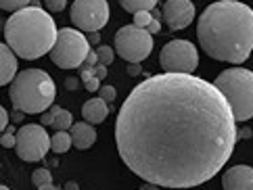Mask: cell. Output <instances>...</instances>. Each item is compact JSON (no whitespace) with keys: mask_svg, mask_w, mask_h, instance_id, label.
<instances>
[{"mask_svg":"<svg viewBox=\"0 0 253 190\" xmlns=\"http://www.w3.org/2000/svg\"><path fill=\"white\" fill-rule=\"evenodd\" d=\"M50 144H52V151L55 152H67L71 149V144H74V138H71V134L67 130H59L55 136L50 138Z\"/></svg>","mask_w":253,"mask_h":190,"instance_id":"2e32d148","label":"cell"},{"mask_svg":"<svg viewBox=\"0 0 253 190\" xmlns=\"http://www.w3.org/2000/svg\"><path fill=\"white\" fill-rule=\"evenodd\" d=\"M17 77V54L8 44H0V86L13 84Z\"/></svg>","mask_w":253,"mask_h":190,"instance_id":"4fadbf2b","label":"cell"},{"mask_svg":"<svg viewBox=\"0 0 253 190\" xmlns=\"http://www.w3.org/2000/svg\"><path fill=\"white\" fill-rule=\"evenodd\" d=\"M82 115H84V121L88 123H103L109 115V103L105 98L96 96V98H90L82 105Z\"/></svg>","mask_w":253,"mask_h":190,"instance_id":"5bb4252c","label":"cell"},{"mask_svg":"<svg viewBox=\"0 0 253 190\" xmlns=\"http://www.w3.org/2000/svg\"><path fill=\"white\" fill-rule=\"evenodd\" d=\"M142 74V67H140V63H128V76L132 77H136Z\"/></svg>","mask_w":253,"mask_h":190,"instance_id":"f1b7e54d","label":"cell"},{"mask_svg":"<svg viewBox=\"0 0 253 190\" xmlns=\"http://www.w3.org/2000/svg\"><path fill=\"white\" fill-rule=\"evenodd\" d=\"M71 138H74V147L80 151L90 149L96 142V130L92 128V123L80 121L71 125Z\"/></svg>","mask_w":253,"mask_h":190,"instance_id":"9a60e30c","label":"cell"},{"mask_svg":"<svg viewBox=\"0 0 253 190\" xmlns=\"http://www.w3.org/2000/svg\"><path fill=\"white\" fill-rule=\"evenodd\" d=\"M147 32H149L151 36H153V34H159V32H161V23H159V19H155V17H153V21L149 23Z\"/></svg>","mask_w":253,"mask_h":190,"instance_id":"4dcf8cb0","label":"cell"},{"mask_svg":"<svg viewBox=\"0 0 253 190\" xmlns=\"http://www.w3.org/2000/svg\"><path fill=\"white\" fill-rule=\"evenodd\" d=\"M32 182L34 186H46V184H52V176H50V171L48 169H36L34 174H32Z\"/></svg>","mask_w":253,"mask_h":190,"instance_id":"d6986e66","label":"cell"},{"mask_svg":"<svg viewBox=\"0 0 253 190\" xmlns=\"http://www.w3.org/2000/svg\"><path fill=\"white\" fill-rule=\"evenodd\" d=\"M237 117L215 84L193 74L142 79L117 113L115 144L140 180L164 188L210 182L232 157Z\"/></svg>","mask_w":253,"mask_h":190,"instance_id":"6da1fadb","label":"cell"},{"mask_svg":"<svg viewBox=\"0 0 253 190\" xmlns=\"http://www.w3.org/2000/svg\"><path fill=\"white\" fill-rule=\"evenodd\" d=\"M65 190H78V184H74V182H67V184H65Z\"/></svg>","mask_w":253,"mask_h":190,"instance_id":"f35d334b","label":"cell"},{"mask_svg":"<svg viewBox=\"0 0 253 190\" xmlns=\"http://www.w3.org/2000/svg\"><path fill=\"white\" fill-rule=\"evenodd\" d=\"M32 2V0H0V6H2V11H11V13H17L25 8Z\"/></svg>","mask_w":253,"mask_h":190,"instance_id":"7402d4cb","label":"cell"},{"mask_svg":"<svg viewBox=\"0 0 253 190\" xmlns=\"http://www.w3.org/2000/svg\"><path fill=\"white\" fill-rule=\"evenodd\" d=\"M52 149L50 136L40 123H28L17 132V147L15 152L17 157L23 161H40L46 157V152Z\"/></svg>","mask_w":253,"mask_h":190,"instance_id":"30bf717a","label":"cell"},{"mask_svg":"<svg viewBox=\"0 0 253 190\" xmlns=\"http://www.w3.org/2000/svg\"><path fill=\"white\" fill-rule=\"evenodd\" d=\"M90 54V42L80 30L63 27L59 30V38L55 48L50 52V59L61 69H76L86 63Z\"/></svg>","mask_w":253,"mask_h":190,"instance_id":"8992f818","label":"cell"},{"mask_svg":"<svg viewBox=\"0 0 253 190\" xmlns=\"http://www.w3.org/2000/svg\"><path fill=\"white\" fill-rule=\"evenodd\" d=\"M8 96L17 111H23L25 115H38L52 107L57 96V86L46 71L23 69L13 79Z\"/></svg>","mask_w":253,"mask_h":190,"instance_id":"277c9868","label":"cell"},{"mask_svg":"<svg viewBox=\"0 0 253 190\" xmlns=\"http://www.w3.org/2000/svg\"><path fill=\"white\" fill-rule=\"evenodd\" d=\"M82 79H84V86H86L88 92H98V90H101V79L96 77L92 67H88V69L82 71Z\"/></svg>","mask_w":253,"mask_h":190,"instance_id":"ac0fdd59","label":"cell"},{"mask_svg":"<svg viewBox=\"0 0 253 190\" xmlns=\"http://www.w3.org/2000/svg\"><path fill=\"white\" fill-rule=\"evenodd\" d=\"M84 65H86V69H88V67H96V65H98V54L90 50V54H88V59H86Z\"/></svg>","mask_w":253,"mask_h":190,"instance_id":"f546056e","label":"cell"},{"mask_svg":"<svg viewBox=\"0 0 253 190\" xmlns=\"http://www.w3.org/2000/svg\"><path fill=\"white\" fill-rule=\"evenodd\" d=\"M4 132H6V134H17V132H19V130H17V128H15V125H8V128H6ZM4 132H2V134H4Z\"/></svg>","mask_w":253,"mask_h":190,"instance_id":"74e56055","label":"cell"},{"mask_svg":"<svg viewBox=\"0 0 253 190\" xmlns=\"http://www.w3.org/2000/svg\"><path fill=\"white\" fill-rule=\"evenodd\" d=\"M78 86H80V81H78V79H74V77L65 79V88H67V90H76Z\"/></svg>","mask_w":253,"mask_h":190,"instance_id":"836d02e7","label":"cell"},{"mask_svg":"<svg viewBox=\"0 0 253 190\" xmlns=\"http://www.w3.org/2000/svg\"><path fill=\"white\" fill-rule=\"evenodd\" d=\"M0 190H11V188H6V186H4V184H2V188H0Z\"/></svg>","mask_w":253,"mask_h":190,"instance_id":"ab89813d","label":"cell"},{"mask_svg":"<svg viewBox=\"0 0 253 190\" xmlns=\"http://www.w3.org/2000/svg\"><path fill=\"white\" fill-rule=\"evenodd\" d=\"M151 21H153V13H151V11H140V13L134 15V25L144 27V30L149 27V23H151Z\"/></svg>","mask_w":253,"mask_h":190,"instance_id":"cb8c5ba5","label":"cell"},{"mask_svg":"<svg viewBox=\"0 0 253 190\" xmlns=\"http://www.w3.org/2000/svg\"><path fill=\"white\" fill-rule=\"evenodd\" d=\"M96 54H98V65H109V63H113L115 59V50L111 46H98L96 48Z\"/></svg>","mask_w":253,"mask_h":190,"instance_id":"ffe728a7","label":"cell"},{"mask_svg":"<svg viewBox=\"0 0 253 190\" xmlns=\"http://www.w3.org/2000/svg\"><path fill=\"white\" fill-rule=\"evenodd\" d=\"M23 115H25L23 111H17V109H15V115H13V121H21V119H23Z\"/></svg>","mask_w":253,"mask_h":190,"instance_id":"d590c367","label":"cell"},{"mask_svg":"<svg viewBox=\"0 0 253 190\" xmlns=\"http://www.w3.org/2000/svg\"><path fill=\"white\" fill-rule=\"evenodd\" d=\"M38 190H59V188H57L55 184H46V186H40Z\"/></svg>","mask_w":253,"mask_h":190,"instance_id":"8d00e7d4","label":"cell"},{"mask_svg":"<svg viewBox=\"0 0 253 190\" xmlns=\"http://www.w3.org/2000/svg\"><path fill=\"white\" fill-rule=\"evenodd\" d=\"M63 111V109L61 107H50L48 109V111H44L42 113V125H55V119H57V115Z\"/></svg>","mask_w":253,"mask_h":190,"instance_id":"603a6c76","label":"cell"},{"mask_svg":"<svg viewBox=\"0 0 253 190\" xmlns=\"http://www.w3.org/2000/svg\"><path fill=\"white\" fill-rule=\"evenodd\" d=\"M71 23L82 32H98L109 23V2L107 0H74Z\"/></svg>","mask_w":253,"mask_h":190,"instance_id":"9c48e42d","label":"cell"},{"mask_svg":"<svg viewBox=\"0 0 253 190\" xmlns=\"http://www.w3.org/2000/svg\"><path fill=\"white\" fill-rule=\"evenodd\" d=\"M138 190H159V186H157V184H151V182H144Z\"/></svg>","mask_w":253,"mask_h":190,"instance_id":"e575fe53","label":"cell"},{"mask_svg":"<svg viewBox=\"0 0 253 190\" xmlns=\"http://www.w3.org/2000/svg\"><path fill=\"white\" fill-rule=\"evenodd\" d=\"M94 74H96L98 79H105V77H107V65H96Z\"/></svg>","mask_w":253,"mask_h":190,"instance_id":"1f68e13d","label":"cell"},{"mask_svg":"<svg viewBox=\"0 0 253 190\" xmlns=\"http://www.w3.org/2000/svg\"><path fill=\"white\" fill-rule=\"evenodd\" d=\"M120 4L128 13L136 15L140 11H153V8L157 6V0H120Z\"/></svg>","mask_w":253,"mask_h":190,"instance_id":"e0dca14e","label":"cell"},{"mask_svg":"<svg viewBox=\"0 0 253 190\" xmlns=\"http://www.w3.org/2000/svg\"><path fill=\"white\" fill-rule=\"evenodd\" d=\"M67 6V0H46V8L50 13H59Z\"/></svg>","mask_w":253,"mask_h":190,"instance_id":"484cf974","label":"cell"},{"mask_svg":"<svg viewBox=\"0 0 253 190\" xmlns=\"http://www.w3.org/2000/svg\"><path fill=\"white\" fill-rule=\"evenodd\" d=\"M59 38L55 19L38 4L13 13L4 23V40L21 59H40L52 52Z\"/></svg>","mask_w":253,"mask_h":190,"instance_id":"3957f363","label":"cell"},{"mask_svg":"<svg viewBox=\"0 0 253 190\" xmlns=\"http://www.w3.org/2000/svg\"><path fill=\"white\" fill-rule=\"evenodd\" d=\"M0 144H2L4 149H15V147H17V134H6V132H4Z\"/></svg>","mask_w":253,"mask_h":190,"instance_id":"4316f807","label":"cell"},{"mask_svg":"<svg viewBox=\"0 0 253 190\" xmlns=\"http://www.w3.org/2000/svg\"><path fill=\"white\" fill-rule=\"evenodd\" d=\"M98 96L105 98L107 103H113L117 98V90L113 86H101V90H98Z\"/></svg>","mask_w":253,"mask_h":190,"instance_id":"d4e9b609","label":"cell"},{"mask_svg":"<svg viewBox=\"0 0 253 190\" xmlns=\"http://www.w3.org/2000/svg\"><path fill=\"white\" fill-rule=\"evenodd\" d=\"M71 125H74V117H71V111H63L57 115V119H55V128L57 130H69Z\"/></svg>","mask_w":253,"mask_h":190,"instance_id":"44dd1931","label":"cell"},{"mask_svg":"<svg viewBox=\"0 0 253 190\" xmlns=\"http://www.w3.org/2000/svg\"><path fill=\"white\" fill-rule=\"evenodd\" d=\"M224 190H253V167L234 165L222 176Z\"/></svg>","mask_w":253,"mask_h":190,"instance_id":"7c38bea8","label":"cell"},{"mask_svg":"<svg viewBox=\"0 0 253 190\" xmlns=\"http://www.w3.org/2000/svg\"><path fill=\"white\" fill-rule=\"evenodd\" d=\"M164 74H195L199 67V52L188 40H171L159 52Z\"/></svg>","mask_w":253,"mask_h":190,"instance_id":"ba28073f","label":"cell"},{"mask_svg":"<svg viewBox=\"0 0 253 190\" xmlns=\"http://www.w3.org/2000/svg\"><path fill=\"white\" fill-rule=\"evenodd\" d=\"M88 42L90 44H98V42H101V34H98V32H90L88 34Z\"/></svg>","mask_w":253,"mask_h":190,"instance_id":"d6a6232c","label":"cell"},{"mask_svg":"<svg viewBox=\"0 0 253 190\" xmlns=\"http://www.w3.org/2000/svg\"><path fill=\"white\" fill-rule=\"evenodd\" d=\"M197 38L207 57L245 63L253 52V8L239 0H218L201 13Z\"/></svg>","mask_w":253,"mask_h":190,"instance_id":"7a4b0ae2","label":"cell"},{"mask_svg":"<svg viewBox=\"0 0 253 190\" xmlns=\"http://www.w3.org/2000/svg\"><path fill=\"white\" fill-rule=\"evenodd\" d=\"M8 128V111H6V109H4V105L2 107H0V130H6Z\"/></svg>","mask_w":253,"mask_h":190,"instance_id":"83f0119b","label":"cell"},{"mask_svg":"<svg viewBox=\"0 0 253 190\" xmlns=\"http://www.w3.org/2000/svg\"><path fill=\"white\" fill-rule=\"evenodd\" d=\"M164 21L169 25V30H184L195 19V4L193 0H166L164 4Z\"/></svg>","mask_w":253,"mask_h":190,"instance_id":"8fae6325","label":"cell"},{"mask_svg":"<svg viewBox=\"0 0 253 190\" xmlns=\"http://www.w3.org/2000/svg\"><path fill=\"white\" fill-rule=\"evenodd\" d=\"M213 84L228 101L237 121H249L253 117V71L243 67L224 69Z\"/></svg>","mask_w":253,"mask_h":190,"instance_id":"5b68a950","label":"cell"},{"mask_svg":"<svg viewBox=\"0 0 253 190\" xmlns=\"http://www.w3.org/2000/svg\"><path fill=\"white\" fill-rule=\"evenodd\" d=\"M115 52L128 63H140L153 50V36L138 25H124L115 32L113 38Z\"/></svg>","mask_w":253,"mask_h":190,"instance_id":"52a82bcc","label":"cell"}]
</instances>
